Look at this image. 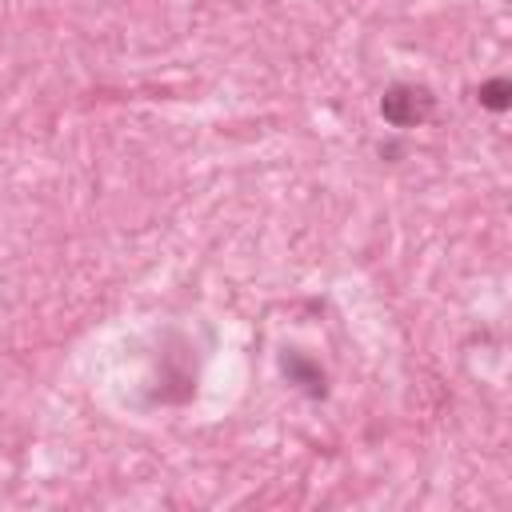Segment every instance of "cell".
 <instances>
[{
	"label": "cell",
	"mask_w": 512,
	"mask_h": 512,
	"mask_svg": "<svg viewBox=\"0 0 512 512\" xmlns=\"http://www.w3.org/2000/svg\"><path fill=\"white\" fill-rule=\"evenodd\" d=\"M432 92L420 88V84H392L384 96H380V116L392 124V128H416L432 116Z\"/></svg>",
	"instance_id": "1"
},
{
	"label": "cell",
	"mask_w": 512,
	"mask_h": 512,
	"mask_svg": "<svg viewBox=\"0 0 512 512\" xmlns=\"http://www.w3.org/2000/svg\"><path fill=\"white\" fill-rule=\"evenodd\" d=\"M284 372H288V380H292V384H300L308 396H324V372H320L308 356L288 352V356H284Z\"/></svg>",
	"instance_id": "2"
},
{
	"label": "cell",
	"mask_w": 512,
	"mask_h": 512,
	"mask_svg": "<svg viewBox=\"0 0 512 512\" xmlns=\"http://www.w3.org/2000/svg\"><path fill=\"white\" fill-rule=\"evenodd\" d=\"M480 104H484V108H492V112H504V108L512 104V84H508L504 76H496V80L480 84Z\"/></svg>",
	"instance_id": "3"
}]
</instances>
